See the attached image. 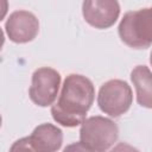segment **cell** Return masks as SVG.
Here are the masks:
<instances>
[{"instance_id": "30bf717a", "label": "cell", "mask_w": 152, "mask_h": 152, "mask_svg": "<svg viewBox=\"0 0 152 152\" xmlns=\"http://www.w3.org/2000/svg\"><path fill=\"white\" fill-rule=\"evenodd\" d=\"M10 152H40V151H38L34 147V145L31 142L28 137H25V138L15 140L12 144Z\"/></svg>"}, {"instance_id": "277c9868", "label": "cell", "mask_w": 152, "mask_h": 152, "mask_svg": "<svg viewBox=\"0 0 152 152\" xmlns=\"http://www.w3.org/2000/svg\"><path fill=\"white\" fill-rule=\"evenodd\" d=\"M133 102L131 86L122 80H109L104 82L97 94L99 108L112 118L125 114Z\"/></svg>"}, {"instance_id": "6da1fadb", "label": "cell", "mask_w": 152, "mask_h": 152, "mask_svg": "<svg viewBox=\"0 0 152 152\" xmlns=\"http://www.w3.org/2000/svg\"><path fill=\"white\" fill-rule=\"evenodd\" d=\"M95 99L93 82L78 74L65 77L59 97L51 107L52 119L64 127H76L86 120Z\"/></svg>"}, {"instance_id": "3957f363", "label": "cell", "mask_w": 152, "mask_h": 152, "mask_svg": "<svg viewBox=\"0 0 152 152\" xmlns=\"http://www.w3.org/2000/svg\"><path fill=\"white\" fill-rule=\"evenodd\" d=\"M119 138L116 124L104 116L87 118L80 128V141L93 152L108 151Z\"/></svg>"}, {"instance_id": "9a60e30c", "label": "cell", "mask_w": 152, "mask_h": 152, "mask_svg": "<svg viewBox=\"0 0 152 152\" xmlns=\"http://www.w3.org/2000/svg\"><path fill=\"white\" fill-rule=\"evenodd\" d=\"M1 124H2V118H1V115H0V127H1Z\"/></svg>"}, {"instance_id": "7c38bea8", "label": "cell", "mask_w": 152, "mask_h": 152, "mask_svg": "<svg viewBox=\"0 0 152 152\" xmlns=\"http://www.w3.org/2000/svg\"><path fill=\"white\" fill-rule=\"evenodd\" d=\"M63 152H93V151L89 150L87 146H84L81 141H78V142H72L66 145Z\"/></svg>"}, {"instance_id": "8992f818", "label": "cell", "mask_w": 152, "mask_h": 152, "mask_svg": "<svg viewBox=\"0 0 152 152\" xmlns=\"http://www.w3.org/2000/svg\"><path fill=\"white\" fill-rule=\"evenodd\" d=\"M82 14L90 26L103 30L116 23L120 5L115 0H86L82 4Z\"/></svg>"}, {"instance_id": "8fae6325", "label": "cell", "mask_w": 152, "mask_h": 152, "mask_svg": "<svg viewBox=\"0 0 152 152\" xmlns=\"http://www.w3.org/2000/svg\"><path fill=\"white\" fill-rule=\"evenodd\" d=\"M106 152H140V151L127 142H119L113 148H110Z\"/></svg>"}, {"instance_id": "9c48e42d", "label": "cell", "mask_w": 152, "mask_h": 152, "mask_svg": "<svg viewBox=\"0 0 152 152\" xmlns=\"http://www.w3.org/2000/svg\"><path fill=\"white\" fill-rule=\"evenodd\" d=\"M152 75L146 65H137L131 72V81L137 91V101L141 107H152Z\"/></svg>"}, {"instance_id": "5b68a950", "label": "cell", "mask_w": 152, "mask_h": 152, "mask_svg": "<svg viewBox=\"0 0 152 152\" xmlns=\"http://www.w3.org/2000/svg\"><path fill=\"white\" fill-rule=\"evenodd\" d=\"M61 74L49 66L38 68L32 74V81L28 89L31 101L39 107L51 106L59 90Z\"/></svg>"}, {"instance_id": "ba28073f", "label": "cell", "mask_w": 152, "mask_h": 152, "mask_svg": "<svg viewBox=\"0 0 152 152\" xmlns=\"http://www.w3.org/2000/svg\"><path fill=\"white\" fill-rule=\"evenodd\" d=\"M34 147L40 152H56L63 142V132L52 124L38 125L28 137Z\"/></svg>"}, {"instance_id": "52a82bcc", "label": "cell", "mask_w": 152, "mask_h": 152, "mask_svg": "<svg viewBox=\"0 0 152 152\" xmlns=\"http://www.w3.org/2000/svg\"><path fill=\"white\" fill-rule=\"evenodd\" d=\"M5 28L8 38L13 43L24 44L37 37L39 32V21L33 13L19 10L10 14Z\"/></svg>"}, {"instance_id": "4fadbf2b", "label": "cell", "mask_w": 152, "mask_h": 152, "mask_svg": "<svg viewBox=\"0 0 152 152\" xmlns=\"http://www.w3.org/2000/svg\"><path fill=\"white\" fill-rule=\"evenodd\" d=\"M8 11V2L6 0H0V21L6 17Z\"/></svg>"}, {"instance_id": "7a4b0ae2", "label": "cell", "mask_w": 152, "mask_h": 152, "mask_svg": "<svg viewBox=\"0 0 152 152\" xmlns=\"http://www.w3.org/2000/svg\"><path fill=\"white\" fill-rule=\"evenodd\" d=\"M122 43L133 49H147L152 44V10L141 8L124 14L119 27Z\"/></svg>"}, {"instance_id": "5bb4252c", "label": "cell", "mask_w": 152, "mask_h": 152, "mask_svg": "<svg viewBox=\"0 0 152 152\" xmlns=\"http://www.w3.org/2000/svg\"><path fill=\"white\" fill-rule=\"evenodd\" d=\"M4 43H5V34H4V31L0 28V50L2 49Z\"/></svg>"}]
</instances>
